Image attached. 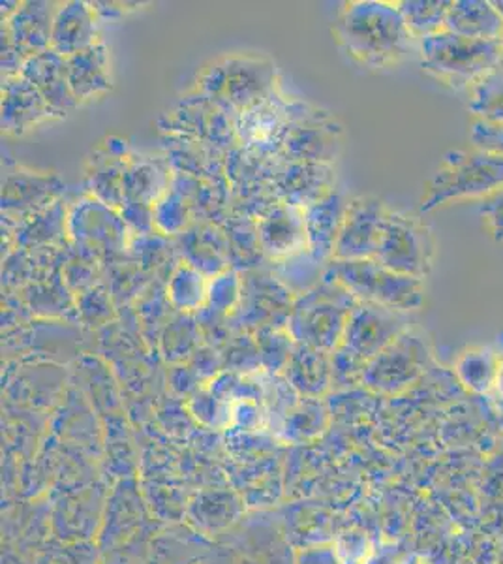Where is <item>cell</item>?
I'll list each match as a JSON object with an SVG mask.
<instances>
[{"mask_svg": "<svg viewBox=\"0 0 503 564\" xmlns=\"http://www.w3.org/2000/svg\"><path fill=\"white\" fill-rule=\"evenodd\" d=\"M470 140H472L473 148L503 156V127L475 119L470 129Z\"/></svg>", "mask_w": 503, "mask_h": 564, "instance_id": "36", "label": "cell"}, {"mask_svg": "<svg viewBox=\"0 0 503 564\" xmlns=\"http://www.w3.org/2000/svg\"><path fill=\"white\" fill-rule=\"evenodd\" d=\"M500 44H502V65H503V34H502V39H500Z\"/></svg>", "mask_w": 503, "mask_h": 564, "instance_id": "39", "label": "cell"}, {"mask_svg": "<svg viewBox=\"0 0 503 564\" xmlns=\"http://www.w3.org/2000/svg\"><path fill=\"white\" fill-rule=\"evenodd\" d=\"M21 76L26 77L40 95L45 98L57 116H68L72 109H76L79 104L72 95L70 82H68V58L58 55L53 50L26 58Z\"/></svg>", "mask_w": 503, "mask_h": 564, "instance_id": "20", "label": "cell"}, {"mask_svg": "<svg viewBox=\"0 0 503 564\" xmlns=\"http://www.w3.org/2000/svg\"><path fill=\"white\" fill-rule=\"evenodd\" d=\"M128 228L121 212L95 196L79 199L68 212V238L77 250L92 257H111L128 247Z\"/></svg>", "mask_w": 503, "mask_h": 564, "instance_id": "10", "label": "cell"}, {"mask_svg": "<svg viewBox=\"0 0 503 564\" xmlns=\"http://www.w3.org/2000/svg\"><path fill=\"white\" fill-rule=\"evenodd\" d=\"M128 161L130 156H128L127 141L116 135L108 138L106 143H102V148L98 149L95 156L90 159V166L87 167L90 196L121 212L122 202H124L122 180H124Z\"/></svg>", "mask_w": 503, "mask_h": 564, "instance_id": "21", "label": "cell"}, {"mask_svg": "<svg viewBox=\"0 0 503 564\" xmlns=\"http://www.w3.org/2000/svg\"><path fill=\"white\" fill-rule=\"evenodd\" d=\"M436 252V236L423 218L389 209L380 249L374 258L376 262L401 275L425 281L433 271Z\"/></svg>", "mask_w": 503, "mask_h": 564, "instance_id": "7", "label": "cell"}, {"mask_svg": "<svg viewBox=\"0 0 503 564\" xmlns=\"http://www.w3.org/2000/svg\"><path fill=\"white\" fill-rule=\"evenodd\" d=\"M408 316L376 303L359 302L346 326L342 345L363 359L376 358L383 348L408 329Z\"/></svg>", "mask_w": 503, "mask_h": 564, "instance_id": "12", "label": "cell"}, {"mask_svg": "<svg viewBox=\"0 0 503 564\" xmlns=\"http://www.w3.org/2000/svg\"><path fill=\"white\" fill-rule=\"evenodd\" d=\"M258 220V236L263 254L271 260H284L308 249L305 209L276 202Z\"/></svg>", "mask_w": 503, "mask_h": 564, "instance_id": "14", "label": "cell"}, {"mask_svg": "<svg viewBox=\"0 0 503 564\" xmlns=\"http://www.w3.org/2000/svg\"><path fill=\"white\" fill-rule=\"evenodd\" d=\"M327 265L329 263L319 262L318 258L306 249L294 257L276 260L271 265V271L295 297H299L321 284L326 279Z\"/></svg>", "mask_w": 503, "mask_h": 564, "instance_id": "29", "label": "cell"}, {"mask_svg": "<svg viewBox=\"0 0 503 564\" xmlns=\"http://www.w3.org/2000/svg\"><path fill=\"white\" fill-rule=\"evenodd\" d=\"M68 82L77 104L92 102L113 89L111 55L102 40L68 57Z\"/></svg>", "mask_w": 503, "mask_h": 564, "instance_id": "22", "label": "cell"}, {"mask_svg": "<svg viewBox=\"0 0 503 564\" xmlns=\"http://www.w3.org/2000/svg\"><path fill=\"white\" fill-rule=\"evenodd\" d=\"M57 175L39 172H10L2 185V212L26 218L57 204L63 193Z\"/></svg>", "mask_w": 503, "mask_h": 564, "instance_id": "17", "label": "cell"}, {"mask_svg": "<svg viewBox=\"0 0 503 564\" xmlns=\"http://www.w3.org/2000/svg\"><path fill=\"white\" fill-rule=\"evenodd\" d=\"M428 356L425 337L408 327L370 361L369 377L374 384L393 388L415 377Z\"/></svg>", "mask_w": 503, "mask_h": 564, "instance_id": "15", "label": "cell"}, {"mask_svg": "<svg viewBox=\"0 0 503 564\" xmlns=\"http://www.w3.org/2000/svg\"><path fill=\"white\" fill-rule=\"evenodd\" d=\"M61 2L26 0L2 29L12 39L23 58H31L52 47L53 23Z\"/></svg>", "mask_w": 503, "mask_h": 564, "instance_id": "19", "label": "cell"}, {"mask_svg": "<svg viewBox=\"0 0 503 564\" xmlns=\"http://www.w3.org/2000/svg\"><path fill=\"white\" fill-rule=\"evenodd\" d=\"M350 202L351 199H346L345 194L335 188L321 202L305 209L308 250L319 262H331Z\"/></svg>", "mask_w": 503, "mask_h": 564, "instance_id": "25", "label": "cell"}, {"mask_svg": "<svg viewBox=\"0 0 503 564\" xmlns=\"http://www.w3.org/2000/svg\"><path fill=\"white\" fill-rule=\"evenodd\" d=\"M177 247L183 262L190 263L207 279L231 268L228 236L218 226L192 225L183 236H178Z\"/></svg>", "mask_w": 503, "mask_h": 564, "instance_id": "23", "label": "cell"}, {"mask_svg": "<svg viewBox=\"0 0 503 564\" xmlns=\"http://www.w3.org/2000/svg\"><path fill=\"white\" fill-rule=\"evenodd\" d=\"M98 18L90 2L70 0L61 2L53 23L52 47L63 57H72L89 50L98 42Z\"/></svg>", "mask_w": 503, "mask_h": 564, "instance_id": "24", "label": "cell"}, {"mask_svg": "<svg viewBox=\"0 0 503 564\" xmlns=\"http://www.w3.org/2000/svg\"><path fill=\"white\" fill-rule=\"evenodd\" d=\"M242 297V275L239 271H222L220 275L212 276L209 281V300L207 308L218 315L231 316L236 313Z\"/></svg>", "mask_w": 503, "mask_h": 564, "instance_id": "34", "label": "cell"}, {"mask_svg": "<svg viewBox=\"0 0 503 564\" xmlns=\"http://www.w3.org/2000/svg\"><path fill=\"white\" fill-rule=\"evenodd\" d=\"M479 215L483 218L484 228L491 238L503 245V188L491 198L484 199L479 207Z\"/></svg>", "mask_w": 503, "mask_h": 564, "instance_id": "37", "label": "cell"}, {"mask_svg": "<svg viewBox=\"0 0 503 564\" xmlns=\"http://www.w3.org/2000/svg\"><path fill=\"white\" fill-rule=\"evenodd\" d=\"M13 236L23 250L45 249L68 236V213L63 204L57 202L44 212L23 218Z\"/></svg>", "mask_w": 503, "mask_h": 564, "instance_id": "27", "label": "cell"}, {"mask_svg": "<svg viewBox=\"0 0 503 564\" xmlns=\"http://www.w3.org/2000/svg\"><path fill=\"white\" fill-rule=\"evenodd\" d=\"M470 111L478 121L503 127V65L481 77L470 89Z\"/></svg>", "mask_w": 503, "mask_h": 564, "instance_id": "32", "label": "cell"}, {"mask_svg": "<svg viewBox=\"0 0 503 564\" xmlns=\"http://www.w3.org/2000/svg\"><path fill=\"white\" fill-rule=\"evenodd\" d=\"M53 119L61 117L26 77L2 79V134L20 138Z\"/></svg>", "mask_w": 503, "mask_h": 564, "instance_id": "13", "label": "cell"}, {"mask_svg": "<svg viewBox=\"0 0 503 564\" xmlns=\"http://www.w3.org/2000/svg\"><path fill=\"white\" fill-rule=\"evenodd\" d=\"M305 106L287 102L274 90L262 102L236 117V134L242 148L252 153L274 156L284 151L287 135L305 116Z\"/></svg>", "mask_w": 503, "mask_h": 564, "instance_id": "8", "label": "cell"}, {"mask_svg": "<svg viewBox=\"0 0 503 564\" xmlns=\"http://www.w3.org/2000/svg\"><path fill=\"white\" fill-rule=\"evenodd\" d=\"M357 303L350 290L326 276L316 289L295 300L286 329L297 345L335 352L342 345Z\"/></svg>", "mask_w": 503, "mask_h": 564, "instance_id": "5", "label": "cell"}, {"mask_svg": "<svg viewBox=\"0 0 503 564\" xmlns=\"http://www.w3.org/2000/svg\"><path fill=\"white\" fill-rule=\"evenodd\" d=\"M77 313L92 326L106 324L113 316V307H111L108 292L100 286L85 290L84 294L77 295Z\"/></svg>", "mask_w": 503, "mask_h": 564, "instance_id": "35", "label": "cell"}, {"mask_svg": "<svg viewBox=\"0 0 503 564\" xmlns=\"http://www.w3.org/2000/svg\"><path fill=\"white\" fill-rule=\"evenodd\" d=\"M387 213L389 207L374 196L351 199L332 260H374L382 241Z\"/></svg>", "mask_w": 503, "mask_h": 564, "instance_id": "11", "label": "cell"}, {"mask_svg": "<svg viewBox=\"0 0 503 564\" xmlns=\"http://www.w3.org/2000/svg\"><path fill=\"white\" fill-rule=\"evenodd\" d=\"M332 34L351 63L369 70H387L419 53V40L409 33L398 2L356 0L340 8Z\"/></svg>", "mask_w": 503, "mask_h": 564, "instance_id": "1", "label": "cell"}, {"mask_svg": "<svg viewBox=\"0 0 503 564\" xmlns=\"http://www.w3.org/2000/svg\"><path fill=\"white\" fill-rule=\"evenodd\" d=\"M199 95L237 116L276 90V66L254 53H231L212 61L198 76Z\"/></svg>", "mask_w": 503, "mask_h": 564, "instance_id": "3", "label": "cell"}, {"mask_svg": "<svg viewBox=\"0 0 503 564\" xmlns=\"http://www.w3.org/2000/svg\"><path fill=\"white\" fill-rule=\"evenodd\" d=\"M460 379L473 390H489L497 375V359L489 348H472L459 359Z\"/></svg>", "mask_w": 503, "mask_h": 564, "instance_id": "33", "label": "cell"}, {"mask_svg": "<svg viewBox=\"0 0 503 564\" xmlns=\"http://www.w3.org/2000/svg\"><path fill=\"white\" fill-rule=\"evenodd\" d=\"M451 4V0H404L398 2V10L409 33L423 40L446 29Z\"/></svg>", "mask_w": 503, "mask_h": 564, "instance_id": "30", "label": "cell"}, {"mask_svg": "<svg viewBox=\"0 0 503 564\" xmlns=\"http://www.w3.org/2000/svg\"><path fill=\"white\" fill-rule=\"evenodd\" d=\"M209 281L204 273H199L190 263H178L167 281V302L178 313L198 315L207 307L209 300Z\"/></svg>", "mask_w": 503, "mask_h": 564, "instance_id": "28", "label": "cell"}, {"mask_svg": "<svg viewBox=\"0 0 503 564\" xmlns=\"http://www.w3.org/2000/svg\"><path fill=\"white\" fill-rule=\"evenodd\" d=\"M420 65L451 89H472L481 77L502 65L500 40L464 39L440 31L419 40Z\"/></svg>", "mask_w": 503, "mask_h": 564, "instance_id": "4", "label": "cell"}, {"mask_svg": "<svg viewBox=\"0 0 503 564\" xmlns=\"http://www.w3.org/2000/svg\"><path fill=\"white\" fill-rule=\"evenodd\" d=\"M340 148V129L324 116L321 111H314L305 116L295 124L287 135L284 153L292 162H329L337 156Z\"/></svg>", "mask_w": 503, "mask_h": 564, "instance_id": "18", "label": "cell"}, {"mask_svg": "<svg viewBox=\"0 0 503 564\" xmlns=\"http://www.w3.org/2000/svg\"><path fill=\"white\" fill-rule=\"evenodd\" d=\"M295 297L271 270H252L242 275V297L231 324L241 329H286Z\"/></svg>", "mask_w": 503, "mask_h": 564, "instance_id": "9", "label": "cell"}, {"mask_svg": "<svg viewBox=\"0 0 503 564\" xmlns=\"http://www.w3.org/2000/svg\"><path fill=\"white\" fill-rule=\"evenodd\" d=\"M446 31L473 40H500L503 20L489 0H457L447 15Z\"/></svg>", "mask_w": 503, "mask_h": 564, "instance_id": "26", "label": "cell"}, {"mask_svg": "<svg viewBox=\"0 0 503 564\" xmlns=\"http://www.w3.org/2000/svg\"><path fill=\"white\" fill-rule=\"evenodd\" d=\"M503 188V156L483 149H457L441 159L440 166L427 183L420 212L481 199L484 202Z\"/></svg>", "mask_w": 503, "mask_h": 564, "instance_id": "2", "label": "cell"}, {"mask_svg": "<svg viewBox=\"0 0 503 564\" xmlns=\"http://www.w3.org/2000/svg\"><path fill=\"white\" fill-rule=\"evenodd\" d=\"M326 276L340 282L359 302L376 303L406 315L425 305V281L387 270L376 260H331Z\"/></svg>", "mask_w": 503, "mask_h": 564, "instance_id": "6", "label": "cell"}, {"mask_svg": "<svg viewBox=\"0 0 503 564\" xmlns=\"http://www.w3.org/2000/svg\"><path fill=\"white\" fill-rule=\"evenodd\" d=\"M332 181L329 164L289 161L274 181V196L289 206L308 209L335 191Z\"/></svg>", "mask_w": 503, "mask_h": 564, "instance_id": "16", "label": "cell"}, {"mask_svg": "<svg viewBox=\"0 0 503 564\" xmlns=\"http://www.w3.org/2000/svg\"><path fill=\"white\" fill-rule=\"evenodd\" d=\"M194 206L190 198L177 186H173L162 198L154 204L153 223L154 231L160 236H183L194 225Z\"/></svg>", "mask_w": 503, "mask_h": 564, "instance_id": "31", "label": "cell"}, {"mask_svg": "<svg viewBox=\"0 0 503 564\" xmlns=\"http://www.w3.org/2000/svg\"><path fill=\"white\" fill-rule=\"evenodd\" d=\"M492 4H494V8H496V12L500 13V18H502L503 20V0H494Z\"/></svg>", "mask_w": 503, "mask_h": 564, "instance_id": "38", "label": "cell"}]
</instances>
